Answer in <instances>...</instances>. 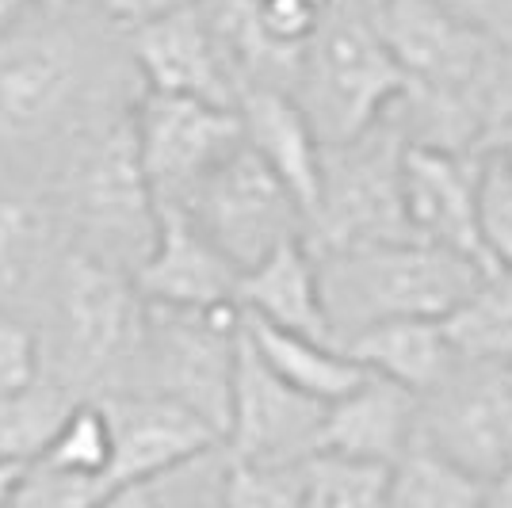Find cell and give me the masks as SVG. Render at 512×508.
Returning a JSON list of instances; mask_svg holds the SVG:
<instances>
[{
    "label": "cell",
    "mask_w": 512,
    "mask_h": 508,
    "mask_svg": "<svg viewBox=\"0 0 512 508\" xmlns=\"http://www.w3.org/2000/svg\"><path fill=\"white\" fill-rule=\"evenodd\" d=\"M314 264H318L329 337L337 348L352 333L379 321H440L486 276L478 264L448 249L425 245L417 237L379 241L341 253H314Z\"/></svg>",
    "instance_id": "cell-1"
},
{
    "label": "cell",
    "mask_w": 512,
    "mask_h": 508,
    "mask_svg": "<svg viewBox=\"0 0 512 508\" xmlns=\"http://www.w3.org/2000/svg\"><path fill=\"white\" fill-rule=\"evenodd\" d=\"M54 375L77 402L123 390L142 344L146 302L134 279L85 249H65L50 279Z\"/></svg>",
    "instance_id": "cell-2"
},
{
    "label": "cell",
    "mask_w": 512,
    "mask_h": 508,
    "mask_svg": "<svg viewBox=\"0 0 512 508\" xmlns=\"http://www.w3.org/2000/svg\"><path fill=\"white\" fill-rule=\"evenodd\" d=\"M69 142L62 172V214L73 226L69 245L134 276L157 237V203L138 161L130 107L88 119Z\"/></svg>",
    "instance_id": "cell-3"
},
{
    "label": "cell",
    "mask_w": 512,
    "mask_h": 508,
    "mask_svg": "<svg viewBox=\"0 0 512 508\" xmlns=\"http://www.w3.org/2000/svg\"><path fill=\"white\" fill-rule=\"evenodd\" d=\"M406 88V73L386 50L371 8L363 0L325 4L291 85V96L306 111L321 146L352 142L383 123Z\"/></svg>",
    "instance_id": "cell-4"
},
{
    "label": "cell",
    "mask_w": 512,
    "mask_h": 508,
    "mask_svg": "<svg viewBox=\"0 0 512 508\" xmlns=\"http://www.w3.org/2000/svg\"><path fill=\"white\" fill-rule=\"evenodd\" d=\"M406 138L386 115L352 142L321 146L318 203L306 222L314 253H341L409 237L402 203Z\"/></svg>",
    "instance_id": "cell-5"
},
{
    "label": "cell",
    "mask_w": 512,
    "mask_h": 508,
    "mask_svg": "<svg viewBox=\"0 0 512 508\" xmlns=\"http://www.w3.org/2000/svg\"><path fill=\"white\" fill-rule=\"evenodd\" d=\"M237 337H241L237 306L169 310L146 302L142 344L123 390H146L188 405L222 436L230 417Z\"/></svg>",
    "instance_id": "cell-6"
},
{
    "label": "cell",
    "mask_w": 512,
    "mask_h": 508,
    "mask_svg": "<svg viewBox=\"0 0 512 508\" xmlns=\"http://www.w3.org/2000/svg\"><path fill=\"white\" fill-rule=\"evenodd\" d=\"M88 58L77 35L23 23L0 39V153L39 149L85 127Z\"/></svg>",
    "instance_id": "cell-7"
},
{
    "label": "cell",
    "mask_w": 512,
    "mask_h": 508,
    "mask_svg": "<svg viewBox=\"0 0 512 508\" xmlns=\"http://www.w3.org/2000/svg\"><path fill=\"white\" fill-rule=\"evenodd\" d=\"M237 272H249L279 245L306 237V218L295 195L253 149L241 146L218 161L176 207Z\"/></svg>",
    "instance_id": "cell-8"
},
{
    "label": "cell",
    "mask_w": 512,
    "mask_h": 508,
    "mask_svg": "<svg viewBox=\"0 0 512 508\" xmlns=\"http://www.w3.org/2000/svg\"><path fill=\"white\" fill-rule=\"evenodd\" d=\"M367 8L406 85L470 100L482 130V96L512 50L490 43L436 0H379Z\"/></svg>",
    "instance_id": "cell-9"
},
{
    "label": "cell",
    "mask_w": 512,
    "mask_h": 508,
    "mask_svg": "<svg viewBox=\"0 0 512 508\" xmlns=\"http://www.w3.org/2000/svg\"><path fill=\"white\" fill-rule=\"evenodd\" d=\"M130 123L157 207H180L188 191L245 142L237 107H214L150 88L130 100Z\"/></svg>",
    "instance_id": "cell-10"
},
{
    "label": "cell",
    "mask_w": 512,
    "mask_h": 508,
    "mask_svg": "<svg viewBox=\"0 0 512 508\" xmlns=\"http://www.w3.org/2000/svg\"><path fill=\"white\" fill-rule=\"evenodd\" d=\"M321 417H325V405L272 375L241 329L234 386H230V417L222 432L226 459L249 466L306 463L318 451Z\"/></svg>",
    "instance_id": "cell-11"
},
{
    "label": "cell",
    "mask_w": 512,
    "mask_h": 508,
    "mask_svg": "<svg viewBox=\"0 0 512 508\" xmlns=\"http://www.w3.org/2000/svg\"><path fill=\"white\" fill-rule=\"evenodd\" d=\"M417 440L490 482L512 459V386L505 371L459 363L417 405Z\"/></svg>",
    "instance_id": "cell-12"
},
{
    "label": "cell",
    "mask_w": 512,
    "mask_h": 508,
    "mask_svg": "<svg viewBox=\"0 0 512 508\" xmlns=\"http://www.w3.org/2000/svg\"><path fill=\"white\" fill-rule=\"evenodd\" d=\"M111 421V470L107 486H130V482H157L176 474L188 463H199L214 451H222V436L188 405L169 402L146 390H115L96 398Z\"/></svg>",
    "instance_id": "cell-13"
},
{
    "label": "cell",
    "mask_w": 512,
    "mask_h": 508,
    "mask_svg": "<svg viewBox=\"0 0 512 508\" xmlns=\"http://www.w3.org/2000/svg\"><path fill=\"white\" fill-rule=\"evenodd\" d=\"M478 188H482V157L406 146L402 203H406L409 237L463 256L482 272H493L478 230Z\"/></svg>",
    "instance_id": "cell-14"
},
{
    "label": "cell",
    "mask_w": 512,
    "mask_h": 508,
    "mask_svg": "<svg viewBox=\"0 0 512 508\" xmlns=\"http://www.w3.org/2000/svg\"><path fill=\"white\" fill-rule=\"evenodd\" d=\"M203 4L127 31L130 62L142 77V88L150 92L188 96L214 107H237L234 77L222 62Z\"/></svg>",
    "instance_id": "cell-15"
},
{
    "label": "cell",
    "mask_w": 512,
    "mask_h": 508,
    "mask_svg": "<svg viewBox=\"0 0 512 508\" xmlns=\"http://www.w3.org/2000/svg\"><path fill=\"white\" fill-rule=\"evenodd\" d=\"M130 279L150 306L218 310L237 306L241 272L195 230L188 214L176 207H157V237Z\"/></svg>",
    "instance_id": "cell-16"
},
{
    "label": "cell",
    "mask_w": 512,
    "mask_h": 508,
    "mask_svg": "<svg viewBox=\"0 0 512 508\" xmlns=\"http://www.w3.org/2000/svg\"><path fill=\"white\" fill-rule=\"evenodd\" d=\"M241 138L256 157L279 176V184L295 195L302 218L310 222L318 203L321 138L314 134L306 111L283 88H249L237 100Z\"/></svg>",
    "instance_id": "cell-17"
},
{
    "label": "cell",
    "mask_w": 512,
    "mask_h": 508,
    "mask_svg": "<svg viewBox=\"0 0 512 508\" xmlns=\"http://www.w3.org/2000/svg\"><path fill=\"white\" fill-rule=\"evenodd\" d=\"M417 405L409 390L386 379H367L344 398L325 405L318 451L390 466L417 436Z\"/></svg>",
    "instance_id": "cell-18"
},
{
    "label": "cell",
    "mask_w": 512,
    "mask_h": 508,
    "mask_svg": "<svg viewBox=\"0 0 512 508\" xmlns=\"http://www.w3.org/2000/svg\"><path fill=\"white\" fill-rule=\"evenodd\" d=\"M237 310L245 318L283 329V333H299V337L333 344L325 306H321L318 264H314L306 237L279 245L276 253H268L249 272H241V279H237Z\"/></svg>",
    "instance_id": "cell-19"
},
{
    "label": "cell",
    "mask_w": 512,
    "mask_h": 508,
    "mask_svg": "<svg viewBox=\"0 0 512 508\" xmlns=\"http://www.w3.org/2000/svg\"><path fill=\"white\" fill-rule=\"evenodd\" d=\"M341 352L352 363H360L367 375L394 382L413 398H425L436 386H444L459 367L440 321L425 318L367 325L344 340Z\"/></svg>",
    "instance_id": "cell-20"
},
{
    "label": "cell",
    "mask_w": 512,
    "mask_h": 508,
    "mask_svg": "<svg viewBox=\"0 0 512 508\" xmlns=\"http://www.w3.org/2000/svg\"><path fill=\"white\" fill-rule=\"evenodd\" d=\"M241 329L256 348V356L268 363L272 375H279L291 390H299L321 405L337 402L367 379V371L360 363L348 360L337 344L283 333V329H272V325L245 318V314H241Z\"/></svg>",
    "instance_id": "cell-21"
},
{
    "label": "cell",
    "mask_w": 512,
    "mask_h": 508,
    "mask_svg": "<svg viewBox=\"0 0 512 508\" xmlns=\"http://www.w3.org/2000/svg\"><path fill=\"white\" fill-rule=\"evenodd\" d=\"M440 329L459 363L505 371L512 360V279L486 272L470 295L440 318Z\"/></svg>",
    "instance_id": "cell-22"
},
{
    "label": "cell",
    "mask_w": 512,
    "mask_h": 508,
    "mask_svg": "<svg viewBox=\"0 0 512 508\" xmlns=\"http://www.w3.org/2000/svg\"><path fill=\"white\" fill-rule=\"evenodd\" d=\"M486 482L444 459L436 447L413 436V444L390 463L386 508H482Z\"/></svg>",
    "instance_id": "cell-23"
},
{
    "label": "cell",
    "mask_w": 512,
    "mask_h": 508,
    "mask_svg": "<svg viewBox=\"0 0 512 508\" xmlns=\"http://www.w3.org/2000/svg\"><path fill=\"white\" fill-rule=\"evenodd\" d=\"M54 233V211L31 199L0 191V314L31 287L35 272L43 268L46 249Z\"/></svg>",
    "instance_id": "cell-24"
},
{
    "label": "cell",
    "mask_w": 512,
    "mask_h": 508,
    "mask_svg": "<svg viewBox=\"0 0 512 508\" xmlns=\"http://www.w3.org/2000/svg\"><path fill=\"white\" fill-rule=\"evenodd\" d=\"M111 455H115V440H111V421H107L104 405L96 398H85V402L69 405V413L54 428V436L46 440L35 463L104 489Z\"/></svg>",
    "instance_id": "cell-25"
},
{
    "label": "cell",
    "mask_w": 512,
    "mask_h": 508,
    "mask_svg": "<svg viewBox=\"0 0 512 508\" xmlns=\"http://www.w3.org/2000/svg\"><path fill=\"white\" fill-rule=\"evenodd\" d=\"M299 478L306 508H386L390 466L314 451L299 463Z\"/></svg>",
    "instance_id": "cell-26"
},
{
    "label": "cell",
    "mask_w": 512,
    "mask_h": 508,
    "mask_svg": "<svg viewBox=\"0 0 512 508\" xmlns=\"http://www.w3.org/2000/svg\"><path fill=\"white\" fill-rule=\"evenodd\" d=\"M73 402L77 398L50 375H43L31 390H23L16 398H4L0 402V459L35 463Z\"/></svg>",
    "instance_id": "cell-27"
},
{
    "label": "cell",
    "mask_w": 512,
    "mask_h": 508,
    "mask_svg": "<svg viewBox=\"0 0 512 508\" xmlns=\"http://www.w3.org/2000/svg\"><path fill=\"white\" fill-rule=\"evenodd\" d=\"M222 505L226 508H306L299 466H222Z\"/></svg>",
    "instance_id": "cell-28"
},
{
    "label": "cell",
    "mask_w": 512,
    "mask_h": 508,
    "mask_svg": "<svg viewBox=\"0 0 512 508\" xmlns=\"http://www.w3.org/2000/svg\"><path fill=\"white\" fill-rule=\"evenodd\" d=\"M478 230L490 256V268L512 279V165L482 157V188H478Z\"/></svg>",
    "instance_id": "cell-29"
},
{
    "label": "cell",
    "mask_w": 512,
    "mask_h": 508,
    "mask_svg": "<svg viewBox=\"0 0 512 508\" xmlns=\"http://www.w3.org/2000/svg\"><path fill=\"white\" fill-rule=\"evenodd\" d=\"M43 375V337L16 314H0V402L31 390Z\"/></svg>",
    "instance_id": "cell-30"
},
{
    "label": "cell",
    "mask_w": 512,
    "mask_h": 508,
    "mask_svg": "<svg viewBox=\"0 0 512 508\" xmlns=\"http://www.w3.org/2000/svg\"><path fill=\"white\" fill-rule=\"evenodd\" d=\"M325 4L321 0H253V16L264 39L287 54H302L314 39Z\"/></svg>",
    "instance_id": "cell-31"
},
{
    "label": "cell",
    "mask_w": 512,
    "mask_h": 508,
    "mask_svg": "<svg viewBox=\"0 0 512 508\" xmlns=\"http://www.w3.org/2000/svg\"><path fill=\"white\" fill-rule=\"evenodd\" d=\"M478 157H497L512 165V58L497 69V77L482 96Z\"/></svg>",
    "instance_id": "cell-32"
},
{
    "label": "cell",
    "mask_w": 512,
    "mask_h": 508,
    "mask_svg": "<svg viewBox=\"0 0 512 508\" xmlns=\"http://www.w3.org/2000/svg\"><path fill=\"white\" fill-rule=\"evenodd\" d=\"M96 493L100 486H92V482H77V478H65V474L31 463L16 501L8 508H92Z\"/></svg>",
    "instance_id": "cell-33"
},
{
    "label": "cell",
    "mask_w": 512,
    "mask_h": 508,
    "mask_svg": "<svg viewBox=\"0 0 512 508\" xmlns=\"http://www.w3.org/2000/svg\"><path fill=\"white\" fill-rule=\"evenodd\" d=\"M436 4H444L451 16H459L490 43L512 50V0H436Z\"/></svg>",
    "instance_id": "cell-34"
},
{
    "label": "cell",
    "mask_w": 512,
    "mask_h": 508,
    "mask_svg": "<svg viewBox=\"0 0 512 508\" xmlns=\"http://www.w3.org/2000/svg\"><path fill=\"white\" fill-rule=\"evenodd\" d=\"M199 4L203 0H100V12L111 27L134 31V27H146V23L169 20L176 12L199 8Z\"/></svg>",
    "instance_id": "cell-35"
},
{
    "label": "cell",
    "mask_w": 512,
    "mask_h": 508,
    "mask_svg": "<svg viewBox=\"0 0 512 508\" xmlns=\"http://www.w3.org/2000/svg\"><path fill=\"white\" fill-rule=\"evenodd\" d=\"M92 508H165V497L157 482H130V486L100 489Z\"/></svg>",
    "instance_id": "cell-36"
},
{
    "label": "cell",
    "mask_w": 512,
    "mask_h": 508,
    "mask_svg": "<svg viewBox=\"0 0 512 508\" xmlns=\"http://www.w3.org/2000/svg\"><path fill=\"white\" fill-rule=\"evenodd\" d=\"M27 470H31V463H23V459H0V508H8L16 501Z\"/></svg>",
    "instance_id": "cell-37"
},
{
    "label": "cell",
    "mask_w": 512,
    "mask_h": 508,
    "mask_svg": "<svg viewBox=\"0 0 512 508\" xmlns=\"http://www.w3.org/2000/svg\"><path fill=\"white\" fill-rule=\"evenodd\" d=\"M27 16H43L31 0H0V39H8L12 31H20Z\"/></svg>",
    "instance_id": "cell-38"
},
{
    "label": "cell",
    "mask_w": 512,
    "mask_h": 508,
    "mask_svg": "<svg viewBox=\"0 0 512 508\" xmlns=\"http://www.w3.org/2000/svg\"><path fill=\"white\" fill-rule=\"evenodd\" d=\"M482 508H512V459L486 482V505Z\"/></svg>",
    "instance_id": "cell-39"
},
{
    "label": "cell",
    "mask_w": 512,
    "mask_h": 508,
    "mask_svg": "<svg viewBox=\"0 0 512 508\" xmlns=\"http://www.w3.org/2000/svg\"><path fill=\"white\" fill-rule=\"evenodd\" d=\"M31 4H35L43 16H65V12H69L77 0H31Z\"/></svg>",
    "instance_id": "cell-40"
},
{
    "label": "cell",
    "mask_w": 512,
    "mask_h": 508,
    "mask_svg": "<svg viewBox=\"0 0 512 508\" xmlns=\"http://www.w3.org/2000/svg\"><path fill=\"white\" fill-rule=\"evenodd\" d=\"M218 486H222V478H218ZM188 508H226V505H222V493L214 489L211 497H203V501H192Z\"/></svg>",
    "instance_id": "cell-41"
},
{
    "label": "cell",
    "mask_w": 512,
    "mask_h": 508,
    "mask_svg": "<svg viewBox=\"0 0 512 508\" xmlns=\"http://www.w3.org/2000/svg\"><path fill=\"white\" fill-rule=\"evenodd\" d=\"M505 379H509V386H512V360H509V367H505Z\"/></svg>",
    "instance_id": "cell-42"
},
{
    "label": "cell",
    "mask_w": 512,
    "mask_h": 508,
    "mask_svg": "<svg viewBox=\"0 0 512 508\" xmlns=\"http://www.w3.org/2000/svg\"><path fill=\"white\" fill-rule=\"evenodd\" d=\"M363 4H379V0H363Z\"/></svg>",
    "instance_id": "cell-43"
},
{
    "label": "cell",
    "mask_w": 512,
    "mask_h": 508,
    "mask_svg": "<svg viewBox=\"0 0 512 508\" xmlns=\"http://www.w3.org/2000/svg\"><path fill=\"white\" fill-rule=\"evenodd\" d=\"M321 4H333V0H321Z\"/></svg>",
    "instance_id": "cell-44"
}]
</instances>
